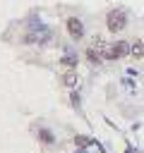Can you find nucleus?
<instances>
[{
  "mask_svg": "<svg viewBox=\"0 0 144 153\" xmlns=\"http://www.w3.org/2000/svg\"><path fill=\"white\" fill-rule=\"evenodd\" d=\"M106 26H108L110 33L122 31V29L127 26V14H125L122 10H110V12L106 14Z\"/></svg>",
  "mask_w": 144,
  "mask_h": 153,
  "instance_id": "f257e3e1",
  "label": "nucleus"
},
{
  "mask_svg": "<svg viewBox=\"0 0 144 153\" xmlns=\"http://www.w3.org/2000/svg\"><path fill=\"white\" fill-rule=\"evenodd\" d=\"M91 45L98 50V55H101L103 60H113V43H108V41H103V38L96 36V41H94Z\"/></svg>",
  "mask_w": 144,
  "mask_h": 153,
  "instance_id": "f03ea898",
  "label": "nucleus"
},
{
  "mask_svg": "<svg viewBox=\"0 0 144 153\" xmlns=\"http://www.w3.org/2000/svg\"><path fill=\"white\" fill-rule=\"evenodd\" d=\"M65 24H67V31H70L72 38H82V36H84V26H82V22H79L77 17H67Z\"/></svg>",
  "mask_w": 144,
  "mask_h": 153,
  "instance_id": "7ed1b4c3",
  "label": "nucleus"
},
{
  "mask_svg": "<svg viewBox=\"0 0 144 153\" xmlns=\"http://www.w3.org/2000/svg\"><path fill=\"white\" fill-rule=\"evenodd\" d=\"M130 48H132V43H127V41H118V43H113V60L127 57V55H130Z\"/></svg>",
  "mask_w": 144,
  "mask_h": 153,
  "instance_id": "20e7f679",
  "label": "nucleus"
},
{
  "mask_svg": "<svg viewBox=\"0 0 144 153\" xmlns=\"http://www.w3.org/2000/svg\"><path fill=\"white\" fill-rule=\"evenodd\" d=\"M130 55H132L134 60H144V41L134 38V41H132V48H130Z\"/></svg>",
  "mask_w": 144,
  "mask_h": 153,
  "instance_id": "39448f33",
  "label": "nucleus"
},
{
  "mask_svg": "<svg viewBox=\"0 0 144 153\" xmlns=\"http://www.w3.org/2000/svg\"><path fill=\"white\" fill-rule=\"evenodd\" d=\"M62 84H65L67 88L77 86V69H65V72H62Z\"/></svg>",
  "mask_w": 144,
  "mask_h": 153,
  "instance_id": "423d86ee",
  "label": "nucleus"
},
{
  "mask_svg": "<svg viewBox=\"0 0 144 153\" xmlns=\"http://www.w3.org/2000/svg\"><path fill=\"white\" fill-rule=\"evenodd\" d=\"M84 55H86V60H89L91 65H98V62H103V57L98 55V50H96L94 45H89V48L84 50Z\"/></svg>",
  "mask_w": 144,
  "mask_h": 153,
  "instance_id": "0eeeda50",
  "label": "nucleus"
},
{
  "mask_svg": "<svg viewBox=\"0 0 144 153\" xmlns=\"http://www.w3.org/2000/svg\"><path fill=\"white\" fill-rule=\"evenodd\" d=\"M60 62H62V67H67V69H74V67H77V57H74V55H65Z\"/></svg>",
  "mask_w": 144,
  "mask_h": 153,
  "instance_id": "6e6552de",
  "label": "nucleus"
},
{
  "mask_svg": "<svg viewBox=\"0 0 144 153\" xmlns=\"http://www.w3.org/2000/svg\"><path fill=\"white\" fill-rule=\"evenodd\" d=\"M41 139H43L46 143H50V141H53V136H50V131H46V129L41 131Z\"/></svg>",
  "mask_w": 144,
  "mask_h": 153,
  "instance_id": "1a4fd4ad",
  "label": "nucleus"
},
{
  "mask_svg": "<svg viewBox=\"0 0 144 153\" xmlns=\"http://www.w3.org/2000/svg\"><path fill=\"white\" fill-rule=\"evenodd\" d=\"M74 143H77V146H86L89 139H84V136H74Z\"/></svg>",
  "mask_w": 144,
  "mask_h": 153,
  "instance_id": "9d476101",
  "label": "nucleus"
}]
</instances>
